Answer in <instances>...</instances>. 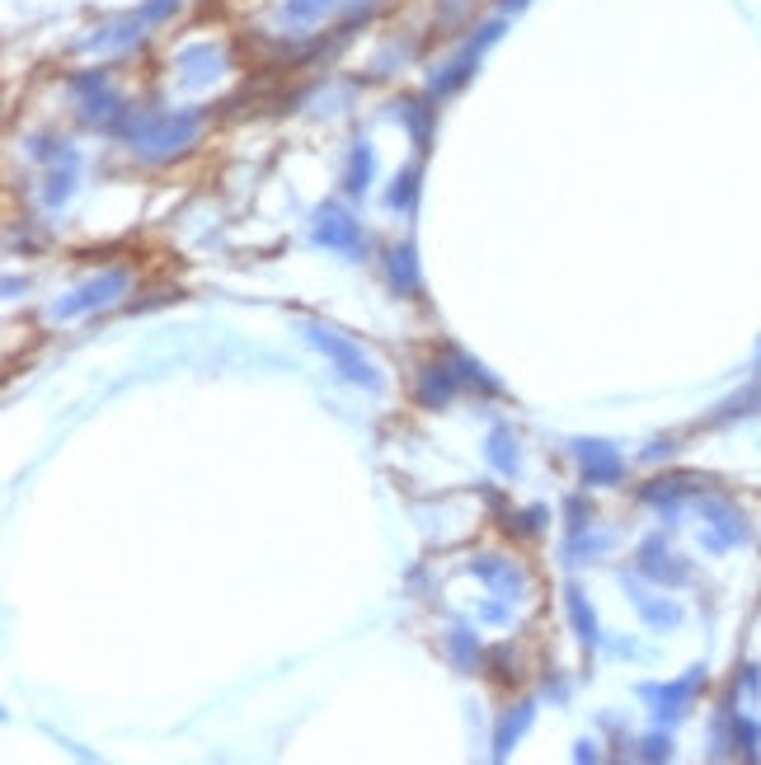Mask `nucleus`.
Masks as SVG:
<instances>
[{
	"label": "nucleus",
	"instance_id": "nucleus-1",
	"mask_svg": "<svg viewBox=\"0 0 761 765\" xmlns=\"http://www.w3.org/2000/svg\"><path fill=\"white\" fill-rule=\"evenodd\" d=\"M306 339L316 343L320 353H325L329 362H334V367H339L343 376L353 380V386H367V390H380V376H376V367H372V362H367V357L357 353L353 343H343V339H334V334H329V329H320V324H306Z\"/></svg>",
	"mask_w": 761,
	"mask_h": 765
},
{
	"label": "nucleus",
	"instance_id": "nucleus-2",
	"mask_svg": "<svg viewBox=\"0 0 761 765\" xmlns=\"http://www.w3.org/2000/svg\"><path fill=\"white\" fill-rule=\"evenodd\" d=\"M316 240L329 244V249H343V254H357V249L367 244V240H362V226L343 207H320V216H316Z\"/></svg>",
	"mask_w": 761,
	"mask_h": 765
},
{
	"label": "nucleus",
	"instance_id": "nucleus-3",
	"mask_svg": "<svg viewBox=\"0 0 761 765\" xmlns=\"http://www.w3.org/2000/svg\"><path fill=\"white\" fill-rule=\"evenodd\" d=\"M123 287H127V273H104L99 282H90V287H80L71 301L53 306V315H57V320H71V315H86V310H94V306H109Z\"/></svg>",
	"mask_w": 761,
	"mask_h": 765
},
{
	"label": "nucleus",
	"instance_id": "nucleus-4",
	"mask_svg": "<svg viewBox=\"0 0 761 765\" xmlns=\"http://www.w3.org/2000/svg\"><path fill=\"white\" fill-rule=\"evenodd\" d=\"M193 132H197V118H193V113H189V118H156L137 141L151 146L156 156H164V151H179V146H184Z\"/></svg>",
	"mask_w": 761,
	"mask_h": 765
},
{
	"label": "nucleus",
	"instance_id": "nucleus-5",
	"mask_svg": "<svg viewBox=\"0 0 761 765\" xmlns=\"http://www.w3.org/2000/svg\"><path fill=\"white\" fill-rule=\"evenodd\" d=\"M583 479L588 484H616L621 479V456L611 452L606 442H583Z\"/></svg>",
	"mask_w": 761,
	"mask_h": 765
},
{
	"label": "nucleus",
	"instance_id": "nucleus-6",
	"mask_svg": "<svg viewBox=\"0 0 761 765\" xmlns=\"http://www.w3.org/2000/svg\"><path fill=\"white\" fill-rule=\"evenodd\" d=\"M390 282H395V287H400L405 296L419 292V263H413V249H409V244L390 254Z\"/></svg>",
	"mask_w": 761,
	"mask_h": 765
},
{
	"label": "nucleus",
	"instance_id": "nucleus-7",
	"mask_svg": "<svg viewBox=\"0 0 761 765\" xmlns=\"http://www.w3.org/2000/svg\"><path fill=\"white\" fill-rule=\"evenodd\" d=\"M452 390H456V372L423 367V390H419L423 404H442V399H452Z\"/></svg>",
	"mask_w": 761,
	"mask_h": 765
},
{
	"label": "nucleus",
	"instance_id": "nucleus-8",
	"mask_svg": "<svg viewBox=\"0 0 761 765\" xmlns=\"http://www.w3.org/2000/svg\"><path fill=\"white\" fill-rule=\"evenodd\" d=\"M569 610H573V625H578V639H598V625H592V610L583 606V596L578 592H569Z\"/></svg>",
	"mask_w": 761,
	"mask_h": 765
},
{
	"label": "nucleus",
	"instance_id": "nucleus-9",
	"mask_svg": "<svg viewBox=\"0 0 761 765\" xmlns=\"http://www.w3.org/2000/svg\"><path fill=\"white\" fill-rule=\"evenodd\" d=\"M367 174H372V151H357V156H353V179H349V193H362V189H367Z\"/></svg>",
	"mask_w": 761,
	"mask_h": 765
},
{
	"label": "nucleus",
	"instance_id": "nucleus-10",
	"mask_svg": "<svg viewBox=\"0 0 761 765\" xmlns=\"http://www.w3.org/2000/svg\"><path fill=\"white\" fill-rule=\"evenodd\" d=\"M390 203H395V207H405V212L413 207V170H409L405 179H395V193H390Z\"/></svg>",
	"mask_w": 761,
	"mask_h": 765
},
{
	"label": "nucleus",
	"instance_id": "nucleus-11",
	"mask_svg": "<svg viewBox=\"0 0 761 765\" xmlns=\"http://www.w3.org/2000/svg\"><path fill=\"white\" fill-rule=\"evenodd\" d=\"M320 5H329V0H296V5H292V14H316Z\"/></svg>",
	"mask_w": 761,
	"mask_h": 765
}]
</instances>
